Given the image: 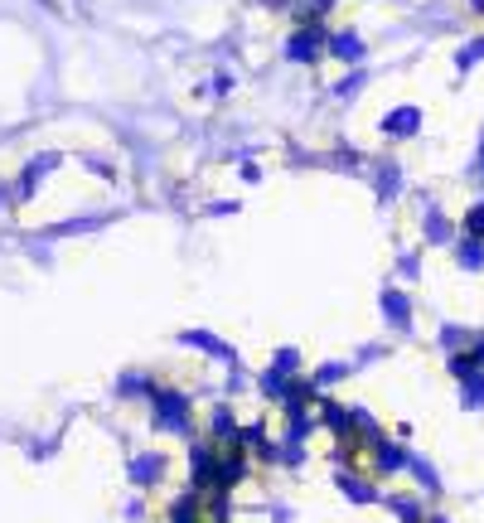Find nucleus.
Segmentation results:
<instances>
[{
    "instance_id": "2",
    "label": "nucleus",
    "mask_w": 484,
    "mask_h": 523,
    "mask_svg": "<svg viewBox=\"0 0 484 523\" xmlns=\"http://www.w3.org/2000/svg\"><path fill=\"white\" fill-rule=\"evenodd\" d=\"M407 450L402 446H392V441H382V436H373V470L378 475H397V470H407Z\"/></svg>"
},
{
    "instance_id": "3",
    "label": "nucleus",
    "mask_w": 484,
    "mask_h": 523,
    "mask_svg": "<svg viewBox=\"0 0 484 523\" xmlns=\"http://www.w3.org/2000/svg\"><path fill=\"white\" fill-rule=\"evenodd\" d=\"M324 53H334V59H344V63H359L363 59V39L353 30H334L330 39H324Z\"/></svg>"
},
{
    "instance_id": "7",
    "label": "nucleus",
    "mask_w": 484,
    "mask_h": 523,
    "mask_svg": "<svg viewBox=\"0 0 484 523\" xmlns=\"http://www.w3.org/2000/svg\"><path fill=\"white\" fill-rule=\"evenodd\" d=\"M479 262H484V237H469V233H465V243H460V266H469V272H475Z\"/></svg>"
},
{
    "instance_id": "6",
    "label": "nucleus",
    "mask_w": 484,
    "mask_h": 523,
    "mask_svg": "<svg viewBox=\"0 0 484 523\" xmlns=\"http://www.w3.org/2000/svg\"><path fill=\"white\" fill-rule=\"evenodd\" d=\"M382 315H388L397 330H407V324H411V310H407V301H402V291H388V295H382Z\"/></svg>"
},
{
    "instance_id": "8",
    "label": "nucleus",
    "mask_w": 484,
    "mask_h": 523,
    "mask_svg": "<svg viewBox=\"0 0 484 523\" xmlns=\"http://www.w3.org/2000/svg\"><path fill=\"white\" fill-rule=\"evenodd\" d=\"M465 233H469V237H484V204H475V208H469V218H465Z\"/></svg>"
},
{
    "instance_id": "11",
    "label": "nucleus",
    "mask_w": 484,
    "mask_h": 523,
    "mask_svg": "<svg viewBox=\"0 0 484 523\" xmlns=\"http://www.w3.org/2000/svg\"><path fill=\"white\" fill-rule=\"evenodd\" d=\"M479 165H484V155H479Z\"/></svg>"
},
{
    "instance_id": "10",
    "label": "nucleus",
    "mask_w": 484,
    "mask_h": 523,
    "mask_svg": "<svg viewBox=\"0 0 484 523\" xmlns=\"http://www.w3.org/2000/svg\"><path fill=\"white\" fill-rule=\"evenodd\" d=\"M0 204H5V189H0Z\"/></svg>"
},
{
    "instance_id": "9",
    "label": "nucleus",
    "mask_w": 484,
    "mask_h": 523,
    "mask_svg": "<svg viewBox=\"0 0 484 523\" xmlns=\"http://www.w3.org/2000/svg\"><path fill=\"white\" fill-rule=\"evenodd\" d=\"M475 59H484V39H475L469 49H460V68H475Z\"/></svg>"
},
{
    "instance_id": "1",
    "label": "nucleus",
    "mask_w": 484,
    "mask_h": 523,
    "mask_svg": "<svg viewBox=\"0 0 484 523\" xmlns=\"http://www.w3.org/2000/svg\"><path fill=\"white\" fill-rule=\"evenodd\" d=\"M150 417H155L160 431H175V436H189V427H194L189 398L175 392V388H165V383H155V392H150Z\"/></svg>"
},
{
    "instance_id": "4",
    "label": "nucleus",
    "mask_w": 484,
    "mask_h": 523,
    "mask_svg": "<svg viewBox=\"0 0 484 523\" xmlns=\"http://www.w3.org/2000/svg\"><path fill=\"white\" fill-rule=\"evenodd\" d=\"M160 475H165V456H160V450H146V456L131 460V479H136V485H155Z\"/></svg>"
},
{
    "instance_id": "5",
    "label": "nucleus",
    "mask_w": 484,
    "mask_h": 523,
    "mask_svg": "<svg viewBox=\"0 0 484 523\" xmlns=\"http://www.w3.org/2000/svg\"><path fill=\"white\" fill-rule=\"evenodd\" d=\"M417 126H421V111L417 107H402V111H392V117L382 121V131H388V136H411Z\"/></svg>"
}]
</instances>
